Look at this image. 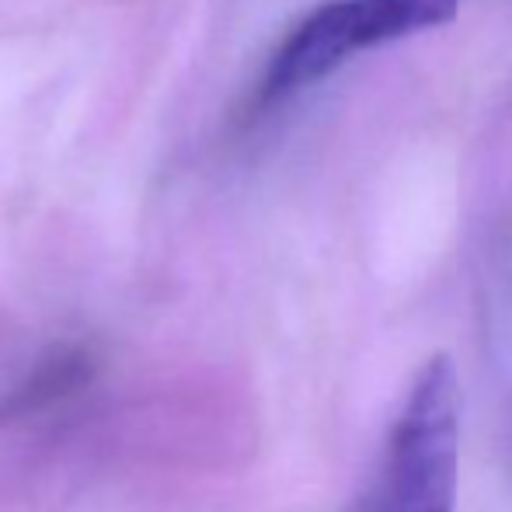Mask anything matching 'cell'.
Masks as SVG:
<instances>
[{
	"instance_id": "cell-1",
	"label": "cell",
	"mask_w": 512,
	"mask_h": 512,
	"mask_svg": "<svg viewBox=\"0 0 512 512\" xmlns=\"http://www.w3.org/2000/svg\"><path fill=\"white\" fill-rule=\"evenodd\" d=\"M457 495L460 380L450 356H432L394 415L377 481L359 512H457Z\"/></svg>"
},
{
	"instance_id": "cell-2",
	"label": "cell",
	"mask_w": 512,
	"mask_h": 512,
	"mask_svg": "<svg viewBox=\"0 0 512 512\" xmlns=\"http://www.w3.org/2000/svg\"><path fill=\"white\" fill-rule=\"evenodd\" d=\"M457 11L460 0H324L279 42L258 98L269 105L314 88L370 49L450 25Z\"/></svg>"
},
{
	"instance_id": "cell-3",
	"label": "cell",
	"mask_w": 512,
	"mask_h": 512,
	"mask_svg": "<svg viewBox=\"0 0 512 512\" xmlns=\"http://www.w3.org/2000/svg\"><path fill=\"white\" fill-rule=\"evenodd\" d=\"M95 363L84 349H60L46 356L4 401H0V418L14 422V418H28L49 411L60 401H70L81 387H88Z\"/></svg>"
}]
</instances>
